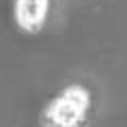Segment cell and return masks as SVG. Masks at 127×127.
Listing matches in <instances>:
<instances>
[{"mask_svg": "<svg viewBox=\"0 0 127 127\" xmlns=\"http://www.w3.org/2000/svg\"><path fill=\"white\" fill-rule=\"evenodd\" d=\"M93 99L91 91L82 84L63 88L41 112L43 127H86Z\"/></svg>", "mask_w": 127, "mask_h": 127, "instance_id": "1", "label": "cell"}, {"mask_svg": "<svg viewBox=\"0 0 127 127\" xmlns=\"http://www.w3.org/2000/svg\"><path fill=\"white\" fill-rule=\"evenodd\" d=\"M47 9H50L47 0H17L15 2L17 26L26 32H39L45 24Z\"/></svg>", "mask_w": 127, "mask_h": 127, "instance_id": "2", "label": "cell"}]
</instances>
